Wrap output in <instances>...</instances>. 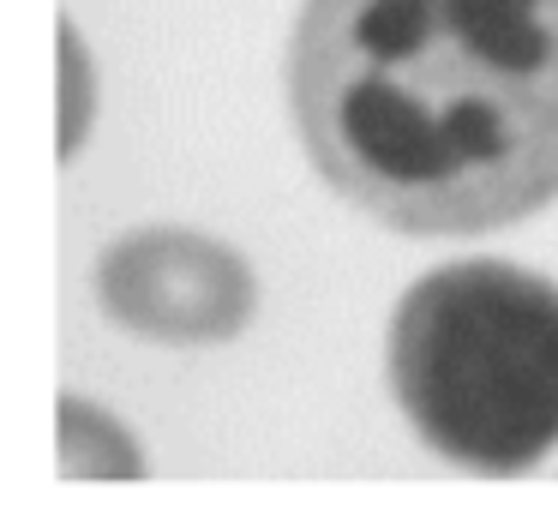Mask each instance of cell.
Returning <instances> with one entry per match:
<instances>
[{
    "instance_id": "2",
    "label": "cell",
    "mask_w": 558,
    "mask_h": 510,
    "mask_svg": "<svg viewBox=\"0 0 558 510\" xmlns=\"http://www.w3.org/2000/svg\"><path fill=\"white\" fill-rule=\"evenodd\" d=\"M390 390L421 445L469 474H522L558 445V289L505 258H457L402 294Z\"/></svg>"
},
{
    "instance_id": "5",
    "label": "cell",
    "mask_w": 558,
    "mask_h": 510,
    "mask_svg": "<svg viewBox=\"0 0 558 510\" xmlns=\"http://www.w3.org/2000/svg\"><path fill=\"white\" fill-rule=\"evenodd\" d=\"M61 157H78L90 121H97V73H90V54L73 25H61Z\"/></svg>"
},
{
    "instance_id": "1",
    "label": "cell",
    "mask_w": 558,
    "mask_h": 510,
    "mask_svg": "<svg viewBox=\"0 0 558 510\" xmlns=\"http://www.w3.org/2000/svg\"><path fill=\"white\" fill-rule=\"evenodd\" d=\"M289 102L318 174L402 234L558 198V0H306Z\"/></svg>"
},
{
    "instance_id": "4",
    "label": "cell",
    "mask_w": 558,
    "mask_h": 510,
    "mask_svg": "<svg viewBox=\"0 0 558 510\" xmlns=\"http://www.w3.org/2000/svg\"><path fill=\"white\" fill-rule=\"evenodd\" d=\"M61 474L66 481H138L145 450L133 445V433L114 414L61 397Z\"/></svg>"
},
{
    "instance_id": "3",
    "label": "cell",
    "mask_w": 558,
    "mask_h": 510,
    "mask_svg": "<svg viewBox=\"0 0 558 510\" xmlns=\"http://www.w3.org/2000/svg\"><path fill=\"white\" fill-rule=\"evenodd\" d=\"M97 301L121 330L150 342H229L258 306L234 246L186 229H145L97 258Z\"/></svg>"
}]
</instances>
